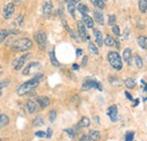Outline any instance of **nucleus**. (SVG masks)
Segmentation results:
<instances>
[{
    "instance_id": "nucleus-16",
    "label": "nucleus",
    "mask_w": 147,
    "mask_h": 141,
    "mask_svg": "<svg viewBox=\"0 0 147 141\" xmlns=\"http://www.w3.org/2000/svg\"><path fill=\"white\" fill-rule=\"evenodd\" d=\"M40 66H41L40 62H31V63H28V64L23 69V75H24V76L30 75V72H31V70H32L33 68H38Z\"/></svg>"
},
{
    "instance_id": "nucleus-55",
    "label": "nucleus",
    "mask_w": 147,
    "mask_h": 141,
    "mask_svg": "<svg viewBox=\"0 0 147 141\" xmlns=\"http://www.w3.org/2000/svg\"><path fill=\"white\" fill-rule=\"evenodd\" d=\"M103 1H104V2H105V1H108V0H103Z\"/></svg>"
},
{
    "instance_id": "nucleus-54",
    "label": "nucleus",
    "mask_w": 147,
    "mask_h": 141,
    "mask_svg": "<svg viewBox=\"0 0 147 141\" xmlns=\"http://www.w3.org/2000/svg\"><path fill=\"white\" fill-rule=\"evenodd\" d=\"M144 86H145V90H146V91H147V84H146V83L144 84Z\"/></svg>"
},
{
    "instance_id": "nucleus-52",
    "label": "nucleus",
    "mask_w": 147,
    "mask_h": 141,
    "mask_svg": "<svg viewBox=\"0 0 147 141\" xmlns=\"http://www.w3.org/2000/svg\"><path fill=\"white\" fill-rule=\"evenodd\" d=\"M138 103H139V102H138V101H136V102H135V104H134V105H135V106H137V105H138Z\"/></svg>"
},
{
    "instance_id": "nucleus-29",
    "label": "nucleus",
    "mask_w": 147,
    "mask_h": 141,
    "mask_svg": "<svg viewBox=\"0 0 147 141\" xmlns=\"http://www.w3.org/2000/svg\"><path fill=\"white\" fill-rule=\"evenodd\" d=\"M125 85H126L127 88L132 89L136 87V81H135V79H132V78H127V79L125 80Z\"/></svg>"
},
{
    "instance_id": "nucleus-25",
    "label": "nucleus",
    "mask_w": 147,
    "mask_h": 141,
    "mask_svg": "<svg viewBox=\"0 0 147 141\" xmlns=\"http://www.w3.org/2000/svg\"><path fill=\"white\" fill-rule=\"evenodd\" d=\"M114 43H115V40L110 35H107L103 40V44H105L107 46H114Z\"/></svg>"
},
{
    "instance_id": "nucleus-37",
    "label": "nucleus",
    "mask_w": 147,
    "mask_h": 141,
    "mask_svg": "<svg viewBox=\"0 0 147 141\" xmlns=\"http://www.w3.org/2000/svg\"><path fill=\"white\" fill-rule=\"evenodd\" d=\"M135 137V132H127L125 136V141H132Z\"/></svg>"
},
{
    "instance_id": "nucleus-14",
    "label": "nucleus",
    "mask_w": 147,
    "mask_h": 141,
    "mask_svg": "<svg viewBox=\"0 0 147 141\" xmlns=\"http://www.w3.org/2000/svg\"><path fill=\"white\" fill-rule=\"evenodd\" d=\"M93 14H94V18H95V21L96 23H98L100 25H103L104 24V16H103L101 9H98V8L94 9Z\"/></svg>"
},
{
    "instance_id": "nucleus-26",
    "label": "nucleus",
    "mask_w": 147,
    "mask_h": 141,
    "mask_svg": "<svg viewBox=\"0 0 147 141\" xmlns=\"http://www.w3.org/2000/svg\"><path fill=\"white\" fill-rule=\"evenodd\" d=\"M88 51L94 55H98V48H97V45H95L92 42L88 43Z\"/></svg>"
},
{
    "instance_id": "nucleus-20",
    "label": "nucleus",
    "mask_w": 147,
    "mask_h": 141,
    "mask_svg": "<svg viewBox=\"0 0 147 141\" xmlns=\"http://www.w3.org/2000/svg\"><path fill=\"white\" fill-rule=\"evenodd\" d=\"M49 58H50V62H51V64H52L53 67H59V66H60V63H59L58 59L55 58V50H51V51L49 52Z\"/></svg>"
},
{
    "instance_id": "nucleus-53",
    "label": "nucleus",
    "mask_w": 147,
    "mask_h": 141,
    "mask_svg": "<svg viewBox=\"0 0 147 141\" xmlns=\"http://www.w3.org/2000/svg\"><path fill=\"white\" fill-rule=\"evenodd\" d=\"M1 73H2V67L0 66V76H1Z\"/></svg>"
},
{
    "instance_id": "nucleus-19",
    "label": "nucleus",
    "mask_w": 147,
    "mask_h": 141,
    "mask_svg": "<svg viewBox=\"0 0 147 141\" xmlns=\"http://www.w3.org/2000/svg\"><path fill=\"white\" fill-rule=\"evenodd\" d=\"M90 124H91L90 119L86 117V116H83V117L80 119V121L77 123V128H79V129H80V128H88Z\"/></svg>"
},
{
    "instance_id": "nucleus-17",
    "label": "nucleus",
    "mask_w": 147,
    "mask_h": 141,
    "mask_svg": "<svg viewBox=\"0 0 147 141\" xmlns=\"http://www.w3.org/2000/svg\"><path fill=\"white\" fill-rule=\"evenodd\" d=\"M131 54L132 53H131V50L129 48H126L122 52V59L125 60V62L127 64H131Z\"/></svg>"
},
{
    "instance_id": "nucleus-48",
    "label": "nucleus",
    "mask_w": 147,
    "mask_h": 141,
    "mask_svg": "<svg viewBox=\"0 0 147 141\" xmlns=\"http://www.w3.org/2000/svg\"><path fill=\"white\" fill-rule=\"evenodd\" d=\"M128 34H129V30L127 28V30L125 31V40H127V38H128Z\"/></svg>"
},
{
    "instance_id": "nucleus-10",
    "label": "nucleus",
    "mask_w": 147,
    "mask_h": 141,
    "mask_svg": "<svg viewBox=\"0 0 147 141\" xmlns=\"http://www.w3.org/2000/svg\"><path fill=\"white\" fill-rule=\"evenodd\" d=\"M16 34H19V31L17 30H0V43H2L7 37L9 35H16Z\"/></svg>"
},
{
    "instance_id": "nucleus-35",
    "label": "nucleus",
    "mask_w": 147,
    "mask_h": 141,
    "mask_svg": "<svg viewBox=\"0 0 147 141\" xmlns=\"http://www.w3.org/2000/svg\"><path fill=\"white\" fill-rule=\"evenodd\" d=\"M49 121L52 123V122H55V119H57V111H55V109H52V111H50L49 112Z\"/></svg>"
},
{
    "instance_id": "nucleus-5",
    "label": "nucleus",
    "mask_w": 147,
    "mask_h": 141,
    "mask_svg": "<svg viewBox=\"0 0 147 141\" xmlns=\"http://www.w3.org/2000/svg\"><path fill=\"white\" fill-rule=\"evenodd\" d=\"M35 41H36L40 50H44V49L47 48L48 38H47V34H45L43 31H38V32L35 33Z\"/></svg>"
},
{
    "instance_id": "nucleus-4",
    "label": "nucleus",
    "mask_w": 147,
    "mask_h": 141,
    "mask_svg": "<svg viewBox=\"0 0 147 141\" xmlns=\"http://www.w3.org/2000/svg\"><path fill=\"white\" fill-rule=\"evenodd\" d=\"M92 88H95V89H97V90H100V91H102V90H103V86H102V84H101L100 81H97V80H94V79H85L84 83H83V86H82V90L87 91V90H90V89H92Z\"/></svg>"
},
{
    "instance_id": "nucleus-31",
    "label": "nucleus",
    "mask_w": 147,
    "mask_h": 141,
    "mask_svg": "<svg viewBox=\"0 0 147 141\" xmlns=\"http://www.w3.org/2000/svg\"><path fill=\"white\" fill-rule=\"evenodd\" d=\"M91 2H92L96 8H98V9H103L104 6H105V3H104L103 0H91Z\"/></svg>"
},
{
    "instance_id": "nucleus-51",
    "label": "nucleus",
    "mask_w": 147,
    "mask_h": 141,
    "mask_svg": "<svg viewBox=\"0 0 147 141\" xmlns=\"http://www.w3.org/2000/svg\"><path fill=\"white\" fill-rule=\"evenodd\" d=\"M20 1H22V0H13L14 3H18V2H20Z\"/></svg>"
},
{
    "instance_id": "nucleus-36",
    "label": "nucleus",
    "mask_w": 147,
    "mask_h": 141,
    "mask_svg": "<svg viewBox=\"0 0 147 141\" xmlns=\"http://www.w3.org/2000/svg\"><path fill=\"white\" fill-rule=\"evenodd\" d=\"M112 32L115 36H120V27L118 25H112Z\"/></svg>"
},
{
    "instance_id": "nucleus-32",
    "label": "nucleus",
    "mask_w": 147,
    "mask_h": 141,
    "mask_svg": "<svg viewBox=\"0 0 147 141\" xmlns=\"http://www.w3.org/2000/svg\"><path fill=\"white\" fill-rule=\"evenodd\" d=\"M135 63H136V66H137V68H143V59L140 58V55H138V54H136L135 55Z\"/></svg>"
},
{
    "instance_id": "nucleus-30",
    "label": "nucleus",
    "mask_w": 147,
    "mask_h": 141,
    "mask_svg": "<svg viewBox=\"0 0 147 141\" xmlns=\"http://www.w3.org/2000/svg\"><path fill=\"white\" fill-rule=\"evenodd\" d=\"M43 124H44V121H43L42 116H40V115H37L36 117H34V120H33V122H32V125H33V126H41V125H43Z\"/></svg>"
},
{
    "instance_id": "nucleus-12",
    "label": "nucleus",
    "mask_w": 147,
    "mask_h": 141,
    "mask_svg": "<svg viewBox=\"0 0 147 141\" xmlns=\"http://www.w3.org/2000/svg\"><path fill=\"white\" fill-rule=\"evenodd\" d=\"M26 108H27V112H28L30 114H34L40 107L37 105L36 101H34V99H28V101L26 102Z\"/></svg>"
},
{
    "instance_id": "nucleus-45",
    "label": "nucleus",
    "mask_w": 147,
    "mask_h": 141,
    "mask_svg": "<svg viewBox=\"0 0 147 141\" xmlns=\"http://www.w3.org/2000/svg\"><path fill=\"white\" fill-rule=\"evenodd\" d=\"M65 1H66L67 3H68V2H71V3H75V5L80 2V0H65Z\"/></svg>"
},
{
    "instance_id": "nucleus-11",
    "label": "nucleus",
    "mask_w": 147,
    "mask_h": 141,
    "mask_svg": "<svg viewBox=\"0 0 147 141\" xmlns=\"http://www.w3.org/2000/svg\"><path fill=\"white\" fill-rule=\"evenodd\" d=\"M107 114L109 115L110 120L112 122H117L118 121V106L117 105H111L108 108V112Z\"/></svg>"
},
{
    "instance_id": "nucleus-8",
    "label": "nucleus",
    "mask_w": 147,
    "mask_h": 141,
    "mask_svg": "<svg viewBox=\"0 0 147 141\" xmlns=\"http://www.w3.org/2000/svg\"><path fill=\"white\" fill-rule=\"evenodd\" d=\"M77 30H78V35L80 36L82 41H88L90 35L86 32V26L84 25L83 21H77Z\"/></svg>"
},
{
    "instance_id": "nucleus-40",
    "label": "nucleus",
    "mask_w": 147,
    "mask_h": 141,
    "mask_svg": "<svg viewBox=\"0 0 147 141\" xmlns=\"http://www.w3.org/2000/svg\"><path fill=\"white\" fill-rule=\"evenodd\" d=\"M78 141H92V140H91V138H90L88 134H83V137H82Z\"/></svg>"
},
{
    "instance_id": "nucleus-13",
    "label": "nucleus",
    "mask_w": 147,
    "mask_h": 141,
    "mask_svg": "<svg viewBox=\"0 0 147 141\" xmlns=\"http://www.w3.org/2000/svg\"><path fill=\"white\" fill-rule=\"evenodd\" d=\"M36 103L40 108H45L50 105V98L47 97V96H38L36 97Z\"/></svg>"
},
{
    "instance_id": "nucleus-38",
    "label": "nucleus",
    "mask_w": 147,
    "mask_h": 141,
    "mask_svg": "<svg viewBox=\"0 0 147 141\" xmlns=\"http://www.w3.org/2000/svg\"><path fill=\"white\" fill-rule=\"evenodd\" d=\"M115 20H117V17H115V15H110L109 16V19H108V23H109V25H114V23H115Z\"/></svg>"
},
{
    "instance_id": "nucleus-33",
    "label": "nucleus",
    "mask_w": 147,
    "mask_h": 141,
    "mask_svg": "<svg viewBox=\"0 0 147 141\" xmlns=\"http://www.w3.org/2000/svg\"><path fill=\"white\" fill-rule=\"evenodd\" d=\"M67 9L68 11L70 13V15L75 17V10H76V7H75V3H71V2H68L67 3Z\"/></svg>"
},
{
    "instance_id": "nucleus-23",
    "label": "nucleus",
    "mask_w": 147,
    "mask_h": 141,
    "mask_svg": "<svg viewBox=\"0 0 147 141\" xmlns=\"http://www.w3.org/2000/svg\"><path fill=\"white\" fill-rule=\"evenodd\" d=\"M88 136H90V138H91L92 141H98L101 139V133L97 130H91Z\"/></svg>"
},
{
    "instance_id": "nucleus-50",
    "label": "nucleus",
    "mask_w": 147,
    "mask_h": 141,
    "mask_svg": "<svg viewBox=\"0 0 147 141\" xmlns=\"http://www.w3.org/2000/svg\"><path fill=\"white\" fill-rule=\"evenodd\" d=\"M94 121H95L96 123L100 124V120H98V116H95V117H94Z\"/></svg>"
},
{
    "instance_id": "nucleus-47",
    "label": "nucleus",
    "mask_w": 147,
    "mask_h": 141,
    "mask_svg": "<svg viewBox=\"0 0 147 141\" xmlns=\"http://www.w3.org/2000/svg\"><path fill=\"white\" fill-rule=\"evenodd\" d=\"M114 46L117 48V50H119V49H120V43H119V41H117V40H115V43H114Z\"/></svg>"
},
{
    "instance_id": "nucleus-39",
    "label": "nucleus",
    "mask_w": 147,
    "mask_h": 141,
    "mask_svg": "<svg viewBox=\"0 0 147 141\" xmlns=\"http://www.w3.org/2000/svg\"><path fill=\"white\" fill-rule=\"evenodd\" d=\"M35 136L38 137V138H45L47 137V133L43 132V131H37V132H35Z\"/></svg>"
},
{
    "instance_id": "nucleus-27",
    "label": "nucleus",
    "mask_w": 147,
    "mask_h": 141,
    "mask_svg": "<svg viewBox=\"0 0 147 141\" xmlns=\"http://www.w3.org/2000/svg\"><path fill=\"white\" fill-rule=\"evenodd\" d=\"M138 7L139 10L145 14L147 11V0H138Z\"/></svg>"
},
{
    "instance_id": "nucleus-9",
    "label": "nucleus",
    "mask_w": 147,
    "mask_h": 141,
    "mask_svg": "<svg viewBox=\"0 0 147 141\" xmlns=\"http://www.w3.org/2000/svg\"><path fill=\"white\" fill-rule=\"evenodd\" d=\"M14 13H15V6H14L13 2L7 3V5L3 7L2 15H3L5 19H9V18H11V16L14 15Z\"/></svg>"
},
{
    "instance_id": "nucleus-49",
    "label": "nucleus",
    "mask_w": 147,
    "mask_h": 141,
    "mask_svg": "<svg viewBox=\"0 0 147 141\" xmlns=\"http://www.w3.org/2000/svg\"><path fill=\"white\" fill-rule=\"evenodd\" d=\"M73 69L74 70H78L79 69V66L78 64H73Z\"/></svg>"
},
{
    "instance_id": "nucleus-43",
    "label": "nucleus",
    "mask_w": 147,
    "mask_h": 141,
    "mask_svg": "<svg viewBox=\"0 0 147 141\" xmlns=\"http://www.w3.org/2000/svg\"><path fill=\"white\" fill-rule=\"evenodd\" d=\"M23 21H24V16H23V15L20 14V15L18 16V18H17V23H18L19 26H20V25L23 24Z\"/></svg>"
},
{
    "instance_id": "nucleus-41",
    "label": "nucleus",
    "mask_w": 147,
    "mask_h": 141,
    "mask_svg": "<svg viewBox=\"0 0 147 141\" xmlns=\"http://www.w3.org/2000/svg\"><path fill=\"white\" fill-rule=\"evenodd\" d=\"M47 137L45 138H48V139H50L51 137H52V130H51V128H48V130H47Z\"/></svg>"
},
{
    "instance_id": "nucleus-24",
    "label": "nucleus",
    "mask_w": 147,
    "mask_h": 141,
    "mask_svg": "<svg viewBox=\"0 0 147 141\" xmlns=\"http://www.w3.org/2000/svg\"><path fill=\"white\" fill-rule=\"evenodd\" d=\"M78 130H79V128H70V129H65L63 132H66L70 138H75L78 133Z\"/></svg>"
},
{
    "instance_id": "nucleus-18",
    "label": "nucleus",
    "mask_w": 147,
    "mask_h": 141,
    "mask_svg": "<svg viewBox=\"0 0 147 141\" xmlns=\"http://www.w3.org/2000/svg\"><path fill=\"white\" fill-rule=\"evenodd\" d=\"M94 36H95L96 45H97V46H102V45H103V36H102L101 31H98V30H94Z\"/></svg>"
},
{
    "instance_id": "nucleus-28",
    "label": "nucleus",
    "mask_w": 147,
    "mask_h": 141,
    "mask_svg": "<svg viewBox=\"0 0 147 141\" xmlns=\"http://www.w3.org/2000/svg\"><path fill=\"white\" fill-rule=\"evenodd\" d=\"M77 10H78L80 14H87V13L90 11V8H88L86 5H84V3H78Z\"/></svg>"
},
{
    "instance_id": "nucleus-15",
    "label": "nucleus",
    "mask_w": 147,
    "mask_h": 141,
    "mask_svg": "<svg viewBox=\"0 0 147 141\" xmlns=\"http://www.w3.org/2000/svg\"><path fill=\"white\" fill-rule=\"evenodd\" d=\"M82 18H83V23L86 26V28H93L94 27V20L87 14H82Z\"/></svg>"
},
{
    "instance_id": "nucleus-21",
    "label": "nucleus",
    "mask_w": 147,
    "mask_h": 141,
    "mask_svg": "<svg viewBox=\"0 0 147 141\" xmlns=\"http://www.w3.org/2000/svg\"><path fill=\"white\" fill-rule=\"evenodd\" d=\"M138 44L139 46L143 49V50H147V36L145 35H140L138 36Z\"/></svg>"
},
{
    "instance_id": "nucleus-34",
    "label": "nucleus",
    "mask_w": 147,
    "mask_h": 141,
    "mask_svg": "<svg viewBox=\"0 0 147 141\" xmlns=\"http://www.w3.org/2000/svg\"><path fill=\"white\" fill-rule=\"evenodd\" d=\"M9 84H10V80H9V79H6V80L0 81V97H1V94H2V89L6 88Z\"/></svg>"
},
{
    "instance_id": "nucleus-2",
    "label": "nucleus",
    "mask_w": 147,
    "mask_h": 141,
    "mask_svg": "<svg viewBox=\"0 0 147 141\" xmlns=\"http://www.w3.org/2000/svg\"><path fill=\"white\" fill-rule=\"evenodd\" d=\"M33 46V42L27 38V37H22L17 38L11 43V50L15 52H25L28 51L30 49H32Z\"/></svg>"
},
{
    "instance_id": "nucleus-46",
    "label": "nucleus",
    "mask_w": 147,
    "mask_h": 141,
    "mask_svg": "<svg viewBox=\"0 0 147 141\" xmlns=\"http://www.w3.org/2000/svg\"><path fill=\"white\" fill-rule=\"evenodd\" d=\"M82 54H83V50H82V49H77V50H76V55H77V56H80Z\"/></svg>"
},
{
    "instance_id": "nucleus-44",
    "label": "nucleus",
    "mask_w": 147,
    "mask_h": 141,
    "mask_svg": "<svg viewBox=\"0 0 147 141\" xmlns=\"http://www.w3.org/2000/svg\"><path fill=\"white\" fill-rule=\"evenodd\" d=\"M125 95H126V97L128 98L129 101H134V98H132V96H131V95L129 94L128 91H125Z\"/></svg>"
},
{
    "instance_id": "nucleus-22",
    "label": "nucleus",
    "mask_w": 147,
    "mask_h": 141,
    "mask_svg": "<svg viewBox=\"0 0 147 141\" xmlns=\"http://www.w3.org/2000/svg\"><path fill=\"white\" fill-rule=\"evenodd\" d=\"M9 124V116L7 114H0V129Z\"/></svg>"
},
{
    "instance_id": "nucleus-6",
    "label": "nucleus",
    "mask_w": 147,
    "mask_h": 141,
    "mask_svg": "<svg viewBox=\"0 0 147 141\" xmlns=\"http://www.w3.org/2000/svg\"><path fill=\"white\" fill-rule=\"evenodd\" d=\"M31 55H32L31 53H25V54H23L22 56H19L18 59L14 60V61H13V67H14V69L17 71L20 70V69L23 68V66L25 64L26 60L31 58Z\"/></svg>"
},
{
    "instance_id": "nucleus-7",
    "label": "nucleus",
    "mask_w": 147,
    "mask_h": 141,
    "mask_svg": "<svg viewBox=\"0 0 147 141\" xmlns=\"http://www.w3.org/2000/svg\"><path fill=\"white\" fill-rule=\"evenodd\" d=\"M52 11H53V5L51 1H45L42 6V13H43V16L47 19H50L52 16Z\"/></svg>"
},
{
    "instance_id": "nucleus-42",
    "label": "nucleus",
    "mask_w": 147,
    "mask_h": 141,
    "mask_svg": "<svg viewBox=\"0 0 147 141\" xmlns=\"http://www.w3.org/2000/svg\"><path fill=\"white\" fill-rule=\"evenodd\" d=\"M87 61H88V56H84L83 58V61H82V67H86V64H87Z\"/></svg>"
},
{
    "instance_id": "nucleus-1",
    "label": "nucleus",
    "mask_w": 147,
    "mask_h": 141,
    "mask_svg": "<svg viewBox=\"0 0 147 141\" xmlns=\"http://www.w3.org/2000/svg\"><path fill=\"white\" fill-rule=\"evenodd\" d=\"M42 78H43V75L38 73L36 76H34L32 79H30V80L25 81L24 84H22L17 88V95L18 96H24L27 93H30L31 90H34L40 85V81L42 80Z\"/></svg>"
},
{
    "instance_id": "nucleus-3",
    "label": "nucleus",
    "mask_w": 147,
    "mask_h": 141,
    "mask_svg": "<svg viewBox=\"0 0 147 141\" xmlns=\"http://www.w3.org/2000/svg\"><path fill=\"white\" fill-rule=\"evenodd\" d=\"M108 61L114 70H121L122 69V59L117 51H110L108 53Z\"/></svg>"
}]
</instances>
